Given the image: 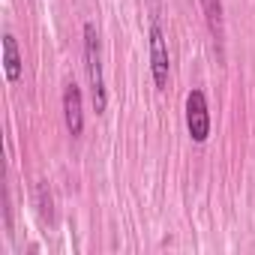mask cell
I'll return each instance as SVG.
<instances>
[{"label":"cell","mask_w":255,"mask_h":255,"mask_svg":"<svg viewBox=\"0 0 255 255\" xmlns=\"http://www.w3.org/2000/svg\"><path fill=\"white\" fill-rule=\"evenodd\" d=\"M84 66H87V78H90V99H93V111L105 114L108 108V93H105V78H102V54H99V33L96 27L87 21L84 24Z\"/></svg>","instance_id":"obj_1"},{"label":"cell","mask_w":255,"mask_h":255,"mask_svg":"<svg viewBox=\"0 0 255 255\" xmlns=\"http://www.w3.org/2000/svg\"><path fill=\"white\" fill-rule=\"evenodd\" d=\"M186 129L195 144H204L210 138V108L204 90H189L186 93Z\"/></svg>","instance_id":"obj_2"},{"label":"cell","mask_w":255,"mask_h":255,"mask_svg":"<svg viewBox=\"0 0 255 255\" xmlns=\"http://www.w3.org/2000/svg\"><path fill=\"white\" fill-rule=\"evenodd\" d=\"M168 45H165V33L159 27V21L150 24V72H153V84L156 90L168 87Z\"/></svg>","instance_id":"obj_3"},{"label":"cell","mask_w":255,"mask_h":255,"mask_svg":"<svg viewBox=\"0 0 255 255\" xmlns=\"http://www.w3.org/2000/svg\"><path fill=\"white\" fill-rule=\"evenodd\" d=\"M63 120L69 135H81L84 132V111H81V90L75 81H69L63 87Z\"/></svg>","instance_id":"obj_4"},{"label":"cell","mask_w":255,"mask_h":255,"mask_svg":"<svg viewBox=\"0 0 255 255\" xmlns=\"http://www.w3.org/2000/svg\"><path fill=\"white\" fill-rule=\"evenodd\" d=\"M21 69H24V63H21V54H18V42H15L12 33H3V72H6V81L15 84L21 78Z\"/></svg>","instance_id":"obj_5"},{"label":"cell","mask_w":255,"mask_h":255,"mask_svg":"<svg viewBox=\"0 0 255 255\" xmlns=\"http://www.w3.org/2000/svg\"><path fill=\"white\" fill-rule=\"evenodd\" d=\"M204 15H207V27L216 39H222V3L219 0H201Z\"/></svg>","instance_id":"obj_6"},{"label":"cell","mask_w":255,"mask_h":255,"mask_svg":"<svg viewBox=\"0 0 255 255\" xmlns=\"http://www.w3.org/2000/svg\"><path fill=\"white\" fill-rule=\"evenodd\" d=\"M48 189H45V183L39 180L36 183V204H39V216L45 219V222H51V216H54V210H51V195H45Z\"/></svg>","instance_id":"obj_7"}]
</instances>
